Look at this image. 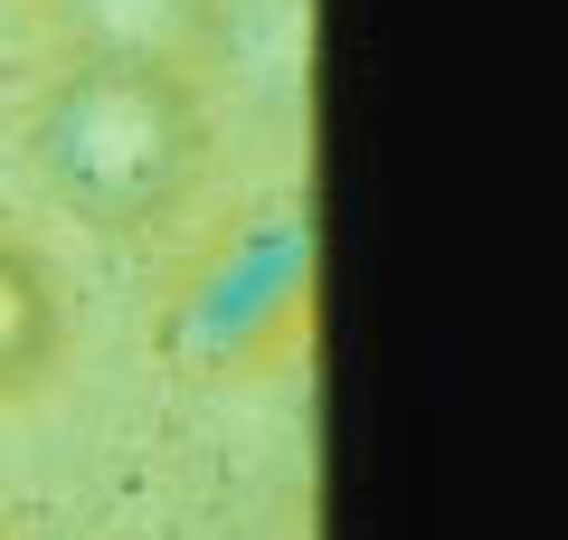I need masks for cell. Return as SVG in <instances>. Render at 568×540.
<instances>
[{
	"mask_svg": "<svg viewBox=\"0 0 568 540\" xmlns=\"http://www.w3.org/2000/svg\"><path fill=\"white\" fill-rule=\"evenodd\" d=\"M304 322H313V219L304 209H246L190 266L181 303H171V351H181V370L237 380V370L284 360L304 341Z\"/></svg>",
	"mask_w": 568,
	"mask_h": 540,
	"instance_id": "7a4b0ae2",
	"label": "cell"
},
{
	"mask_svg": "<svg viewBox=\"0 0 568 540\" xmlns=\"http://www.w3.org/2000/svg\"><path fill=\"white\" fill-rule=\"evenodd\" d=\"M58 332H67V303H58V284H48V266L0 238V408L48 380Z\"/></svg>",
	"mask_w": 568,
	"mask_h": 540,
	"instance_id": "3957f363",
	"label": "cell"
},
{
	"mask_svg": "<svg viewBox=\"0 0 568 540\" xmlns=\"http://www.w3.org/2000/svg\"><path fill=\"white\" fill-rule=\"evenodd\" d=\"M29 161L67 219L104 228V238H142L200 190L209 104L162 48H85L48 77L39 114H29Z\"/></svg>",
	"mask_w": 568,
	"mask_h": 540,
	"instance_id": "6da1fadb",
	"label": "cell"
}]
</instances>
